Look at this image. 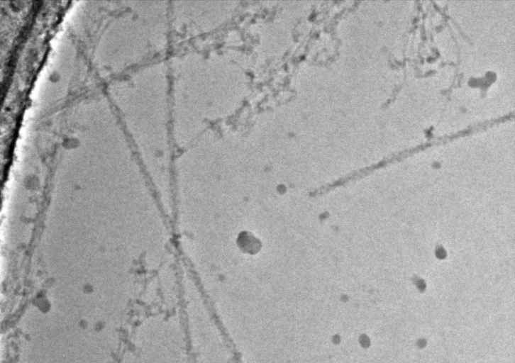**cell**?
<instances>
[{
	"mask_svg": "<svg viewBox=\"0 0 515 363\" xmlns=\"http://www.w3.org/2000/svg\"><path fill=\"white\" fill-rule=\"evenodd\" d=\"M174 140L193 142L225 120L236 103V67L225 50H189L169 67Z\"/></svg>",
	"mask_w": 515,
	"mask_h": 363,
	"instance_id": "cell-1",
	"label": "cell"
},
{
	"mask_svg": "<svg viewBox=\"0 0 515 363\" xmlns=\"http://www.w3.org/2000/svg\"><path fill=\"white\" fill-rule=\"evenodd\" d=\"M233 11V3L227 1H175L170 20L176 33L192 37L219 28L230 19Z\"/></svg>",
	"mask_w": 515,
	"mask_h": 363,
	"instance_id": "cell-2",
	"label": "cell"
}]
</instances>
